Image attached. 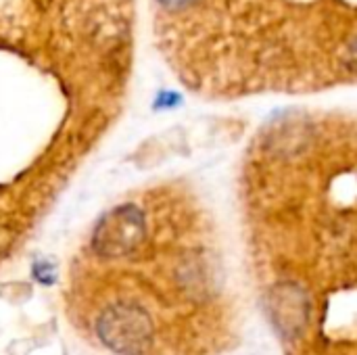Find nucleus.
Returning <instances> with one entry per match:
<instances>
[{"mask_svg": "<svg viewBox=\"0 0 357 355\" xmlns=\"http://www.w3.org/2000/svg\"><path fill=\"white\" fill-rule=\"evenodd\" d=\"M349 67L354 69V71H357V42L351 46V54H349Z\"/></svg>", "mask_w": 357, "mask_h": 355, "instance_id": "nucleus-2", "label": "nucleus"}, {"mask_svg": "<svg viewBox=\"0 0 357 355\" xmlns=\"http://www.w3.org/2000/svg\"><path fill=\"white\" fill-rule=\"evenodd\" d=\"M163 6H167V8H182V6H186L190 0H159Z\"/></svg>", "mask_w": 357, "mask_h": 355, "instance_id": "nucleus-1", "label": "nucleus"}, {"mask_svg": "<svg viewBox=\"0 0 357 355\" xmlns=\"http://www.w3.org/2000/svg\"><path fill=\"white\" fill-rule=\"evenodd\" d=\"M4 247H6V236H4V234L0 232V251H2Z\"/></svg>", "mask_w": 357, "mask_h": 355, "instance_id": "nucleus-3", "label": "nucleus"}]
</instances>
